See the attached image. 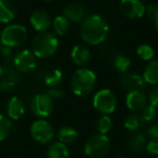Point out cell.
I'll list each match as a JSON object with an SVG mask.
<instances>
[{"instance_id": "36", "label": "cell", "mask_w": 158, "mask_h": 158, "mask_svg": "<svg viewBox=\"0 0 158 158\" xmlns=\"http://www.w3.org/2000/svg\"><path fill=\"white\" fill-rule=\"evenodd\" d=\"M0 50H1V53H2V55L5 57H10V55H11V53H12L11 48H8V47H5V46H2V44L0 47Z\"/></svg>"}, {"instance_id": "25", "label": "cell", "mask_w": 158, "mask_h": 158, "mask_svg": "<svg viewBox=\"0 0 158 158\" xmlns=\"http://www.w3.org/2000/svg\"><path fill=\"white\" fill-rule=\"evenodd\" d=\"M12 128V120L6 115L0 114V142H2L3 140L9 136V134L11 133Z\"/></svg>"}, {"instance_id": "26", "label": "cell", "mask_w": 158, "mask_h": 158, "mask_svg": "<svg viewBox=\"0 0 158 158\" xmlns=\"http://www.w3.org/2000/svg\"><path fill=\"white\" fill-rule=\"evenodd\" d=\"M63 80V73L60 69H53L49 72L44 77V84L49 87V88H53V87H57Z\"/></svg>"}, {"instance_id": "39", "label": "cell", "mask_w": 158, "mask_h": 158, "mask_svg": "<svg viewBox=\"0 0 158 158\" xmlns=\"http://www.w3.org/2000/svg\"><path fill=\"white\" fill-rule=\"evenodd\" d=\"M117 158H127V157H123V156H119V157H117Z\"/></svg>"}, {"instance_id": "9", "label": "cell", "mask_w": 158, "mask_h": 158, "mask_svg": "<svg viewBox=\"0 0 158 158\" xmlns=\"http://www.w3.org/2000/svg\"><path fill=\"white\" fill-rule=\"evenodd\" d=\"M146 7L142 0H121L119 3V11L125 18L136 20L145 14Z\"/></svg>"}, {"instance_id": "14", "label": "cell", "mask_w": 158, "mask_h": 158, "mask_svg": "<svg viewBox=\"0 0 158 158\" xmlns=\"http://www.w3.org/2000/svg\"><path fill=\"white\" fill-rule=\"evenodd\" d=\"M126 105L131 112H139L147 105V98L142 90L131 91L126 97Z\"/></svg>"}, {"instance_id": "6", "label": "cell", "mask_w": 158, "mask_h": 158, "mask_svg": "<svg viewBox=\"0 0 158 158\" xmlns=\"http://www.w3.org/2000/svg\"><path fill=\"white\" fill-rule=\"evenodd\" d=\"M93 107L102 115H110L117 107V98L110 89H101L93 97Z\"/></svg>"}, {"instance_id": "3", "label": "cell", "mask_w": 158, "mask_h": 158, "mask_svg": "<svg viewBox=\"0 0 158 158\" xmlns=\"http://www.w3.org/2000/svg\"><path fill=\"white\" fill-rule=\"evenodd\" d=\"M59 48V39L54 34L40 33L33 39L31 42V52L36 57L47 59L54 54Z\"/></svg>"}, {"instance_id": "31", "label": "cell", "mask_w": 158, "mask_h": 158, "mask_svg": "<svg viewBox=\"0 0 158 158\" xmlns=\"http://www.w3.org/2000/svg\"><path fill=\"white\" fill-rule=\"evenodd\" d=\"M145 13L147 14L151 20L157 21L158 20V3H152V5L147 6L146 10H145Z\"/></svg>"}, {"instance_id": "34", "label": "cell", "mask_w": 158, "mask_h": 158, "mask_svg": "<svg viewBox=\"0 0 158 158\" xmlns=\"http://www.w3.org/2000/svg\"><path fill=\"white\" fill-rule=\"evenodd\" d=\"M147 134L152 140H158V121L153 123L147 129Z\"/></svg>"}, {"instance_id": "37", "label": "cell", "mask_w": 158, "mask_h": 158, "mask_svg": "<svg viewBox=\"0 0 158 158\" xmlns=\"http://www.w3.org/2000/svg\"><path fill=\"white\" fill-rule=\"evenodd\" d=\"M155 28H156V31H158V20H157V21H156V22H155Z\"/></svg>"}, {"instance_id": "13", "label": "cell", "mask_w": 158, "mask_h": 158, "mask_svg": "<svg viewBox=\"0 0 158 158\" xmlns=\"http://www.w3.org/2000/svg\"><path fill=\"white\" fill-rule=\"evenodd\" d=\"M119 84L123 90L131 92V91L142 90L144 88L145 81L143 77L136 73H127L120 77Z\"/></svg>"}, {"instance_id": "4", "label": "cell", "mask_w": 158, "mask_h": 158, "mask_svg": "<svg viewBox=\"0 0 158 158\" xmlns=\"http://www.w3.org/2000/svg\"><path fill=\"white\" fill-rule=\"evenodd\" d=\"M27 38V29L21 24H11L5 27L0 34V42L8 48H16L22 46Z\"/></svg>"}, {"instance_id": "10", "label": "cell", "mask_w": 158, "mask_h": 158, "mask_svg": "<svg viewBox=\"0 0 158 158\" xmlns=\"http://www.w3.org/2000/svg\"><path fill=\"white\" fill-rule=\"evenodd\" d=\"M13 64L18 70L22 73H28L31 72L37 66V57L35 56L31 50H22L16 53L14 56Z\"/></svg>"}, {"instance_id": "40", "label": "cell", "mask_w": 158, "mask_h": 158, "mask_svg": "<svg viewBox=\"0 0 158 158\" xmlns=\"http://www.w3.org/2000/svg\"><path fill=\"white\" fill-rule=\"evenodd\" d=\"M156 158H158V156H157V157H156Z\"/></svg>"}, {"instance_id": "15", "label": "cell", "mask_w": 158, "mask_h": 158, "mask_svg": "<svg viewBox=\"0 0 158 158\" xmlns=\"http://www.w3.org/2000/svg\"><path fill=\"white\" fill-rule=\"evenodd\" d=\"M63 16H65L69 22L80 23L86 18V10L81 5L68 3L63 9Z\"/></svg>"}, {"instance_id": "30", "label": "cell", "mask_w": 158, "mask_h": 158, "mask_svg": "<svg viewBox=\"0 0 158 158\" xmlns=\"http://www.w3.org/2000/svg\"><path fill=\"white\" fill-rule=\"evenodd\" d=\"M141 112H142L141 113V117H142L145 123H151L157 117V108L154 107L151 104L145 106Z\"/></svg>"}, {"instance_id": "1", "label": "cell", "mask_w": 158, "mask_h": 158, "mask_svg": "<svg viewBox=\"0 0 158 158\" xmlns=\"http://www.w3.org/2000/svg\"><path fill=\"white\" fill-rule=\"evenodd\" d=\"M110 27L104 18L99 14H91L85 18L80 26L82 40L90 46H98L106 40Z\"/></svg>"}, {"instance_id": "7", "label": "cell", "mask_w": 158, "mask_h": 158, "mask_svg": "<svg viewBox=\"0 0 158 158\" xmlns=\"http://www.w3.org/2000/svg\"><path fill=\"white\" fill-rule=\"evenodd\" d=\"M31 135L39 144H48L54 138V130L47 120L38 119L31 123Z\"/></svg>"}, {"instance_id": "33", "label": "cell", "mask_w": 158, "mask_h": 158, "mask_svg": "<svg viewBox=\"0 0 158 158\" xmlns=\"http://www.w3.org/2000/svg\"><path fill=\"white\" fill-rule=\"evenodd\" d=\"M148 101L149 104L153 105L154 107L158 108V85L157 86H154L153 89L151 90V93H149L148 97Z\"/></svg>"}, {"instance_id": "19", "label": "cell", "mask_w": 158, "mask_h": 158, "mask_svg": "<svg viewBox=\"0 0 158 158\" xmlns=\"http://www.w3.org/2000/svg\"><path fill=\"white\" fill-rule=\"evenodd\" d=\"M16 16V8L10 0H0V23L8 24Z\"/></svg>"}, {"instance_id": "16", "label": "cell", "mask_w": 158, "mask_h": 158, "mask_svg": "<svg viewBox=\"0 0 158 158\" xmlns=\"http://www.w3.org/2000/svg\"><path fill=\"white\" fill-rule=\"evenodd\" d=\"M25 113L23 101L18 97H12L7 104V114L11 120H19Z\"/></svg>"}, {"instance_id": "2", "label": "cell", "mask_w": 158, "mask_h": 158, "mask_svg": "<svg viewBox=\"0 0 158 158\" xmlns=\"http://www.w3.org/2000/svg\"><path fill=\"white\" fill-rule=\"evenodd\" d=\"M97 86V75L88 68H79L70 78V88L77 97H86Z\"/></svg>"}, {"instance_id": "21", "label": "cell", "mask_w": 158, "mask_h": 158, "mask_svg": "<svg viewBox=\"0 0 158 158\" xmlns=\"http://www.w3.org/2000/svg\"><path fill=\"white\" fill-rule=\"evenodd\" d=\"M47 155L49 158H69V151L66 144L56 141L49 145Z\"/></svg>"}, {"instance_id": "32", "label": "cell", "mask_w": 158, "mask_h": 158, "mask_svg": "<svg viewBox=\"0 0 158 158\" xmlns=\"http://www.w3.org/2000/svg\"><path fill=\"white\" fill-rule=\"evenodd\" d=\"M47 94L48 97H50L51 99H55V100H60L64 98V92L63 90H61L57 87H53V88H49L48 91H47Z\"/></svg>"}, {"instance_id": "20", "label": "cell", "mask_w": 158, "mask_h": 158, "mask_svg": "<svg viewBox=\"0 0 158 158\" xmlns=\"http://www.w3.org/2000/svg\"><path fill=\"white\" fill-rule=\"evenodd\" d=\"M145 84L157 86L158 85V60H152L147 63L142 75Z\"/></svg>"}, {"instance_id": "23", "label": "cell", "mask_w": 158, "mask_h": 158, "mask_svg": "<svg viewBox=\"0 0 158 158\" xmlns=\"http://www.w3.org/2000/svg\"><path fill=\"white\" fill-rule=\"evenodd\" d=\"M70 22L63 15H59L52 21V27L57 36H64L68 31Z\"/></svg>"}, {"instance_id": "8", "label": "cell", "mask_w": 158, "mask_h": 158, "mask_svg": "<svg viewBox=\"0 0 158 158\" xmlns=\"http://www.w3.org/2000/svg\"><path fill=\"white\" fill-rule=\"evenodd\" d=\"M31 110L39 119L48 118L53 112V101L47 93H38L31 99Z\"/></svg>"}, {"instance_id": "28", "label": "cell", "mask_w": 158, "mask_h": 158, "mask_svg": "<svg viewBox=\"0 0 158 158\" xmlns=\"http://www.w3.org/2000/svg\"><path fill=\"white\" fill-rule=\"evenodd\" d=\"M112 127H113V121L108 115H103V116L98 119L97 129H98V131H99V133L105 134L106 135V134L110 131Z\"/></svg>"}, {"instance_id": "17", "label": "cell", "mask_w": 158, "mask_h": 158, "mask_svg": "<svg viewBox=\"0 0 158 158\" xmlns=\"http://www.w3.org/2000/svg\"><path fill=\"white\" fill-rule=\"evenodd\" d=\"M147 142L148 141H147L146 135L139 132V133H134L133 135L130 136L127 145L130 152L136 154V155H140V154L144 153V151H146Z\"/></svg>"}, {"instance_id": "22", "label": "cell", "mask_w": 158, "mask_h": 158, "mask_svg": "<svg viewBox=\"0 0 158 158\" xmlns=\"http://www.w3.org/2000/svg\"><path fill=\"white\" fill-rule=\"evenodd\" d=\"M56 135L59 141L63 143V144H70V143H74L77 140L78 132L73 127L65 126V127H62L61 129H59Z\"/></svg>"}, {"instance_id": "29", "label": "cell", "mask_w": 158, "mask_h": 158, "mask_svg": "<svg viewBox=\"0 0 158 158\" xmlns=\"http://www.w3.org/2000/svg\"><path fill=\"white\" fill-rule=\"evenodd\" d=\"M136 54L143 61H152L154 59V55H155V51L152 48L149 44H140L136 49Z\"/></svg>"}, {"instance_id": "24", "label": "cell", "mask_w": 158, "mask_h": 158, "mask_svg": "<svg viewBox=\"0 0 158 158\" xmlns=\"http://www.w3.org/2000/svg\"><path fill=\"white\" fill-rule=\"evenodd\" d=\"M144 123H145V121L143 120L141 115L136 114V113H132V114H130L129 116L126 118L125 127L127 128L129 131H136V130L140 129Z\"/></svg>"}, {"instance_id": "12", "label": "cell", "mask_w": 158, "mask_h": 158, "mask_svg": "<svg viewBox=\"0 0 158 158\" xmlns=\"http://www.w3.org/2000/svg\"><path fill=\"white\" fill-rule=\"evenodd\" d=\"M31 24L35 31L44 33L52 26V19L50 14L44 10H36L31 15Z\"/></svg>"}, {"instance_id": "35", "label": "cell", "mask_w": 158, "mask_h": 158, "mask_svg": "<svg viewBox=\"0 0 158 158\" xmlns=\"http://www.w3.org/2000/svg\"><path fill=\"white\" fill-rule=\"evenodd\" d=\"M146 151L149 154L158 156V140H151L146 144Z\"/></svg>"}, {"instance_id": "11", "label": "cell", "mask_w": 158, "mask_h": 158, "mask_svg": "<svg viewBox=\"0 0 158 158\" xmlns=\"http://www.w3.org/2000/svg\"><path fill=\"white\" fill-rule=\"evenodd\" d=\"M19 80L20 76L15 69L6 66L0 67V91H10L18 85Z\"/></svg>"}, {"instance_id": "27", "label": "cell", "mask_w": 158, "mask_h": 158, "mask_svg": "<svg viewBox=\"0 0 158 158\" xmlns=\"http://www.w3.org/2000/svg\"><path fill=\"white\" fill-rule=\"evenodd\" d=\"M114 66L119 73H123L125 74L129 67L131 66V61L128 56L123 54H117L114 57Z\"/></svg>"}, {"instance_id": "5", "label": "cell", "mask_w": 158, "mask_h": 158, "mask_svg": "<svg viewBox=\"0 0 158 158\" xmlns=\"http://www.w3.org/2000/svg\"><path fill=\"white\" fill-rule=\"evenodd\" d=\"M110 148V141L105 134H93L85 143V153L90 158L103 157L108 153Z\"/></svg>"}, {"instance_id": "18", "label": "cell", "mask_w": 158, "mask_h": 158, "mask_svg": "<svg viewBox=\"0 0 158 158\" xmlns=\"http://www.w3.org/2000/svg\"><path fill=\"white\" fill-rule=\"evenodd\" d=\"M70 56L72 60L76 65L78 66H84L90 60V50L87 46L85 44H76L74 48L72 49L70 52Z\"/></svg>"}, {"instance_id": "38", "label": "cell", "mask_w": 158, "mask_h": 158, "mask_svg": "<svg viewBox=\"0 0 158 158\" xmlns=\"http://www.w3.org/2000/svg\"><path fill=\"white\" fill-rule=\"evenodd\" d=\"M42 1H47V2H51V1H54V0H42Z\"/></svg>"}]
</instances>
